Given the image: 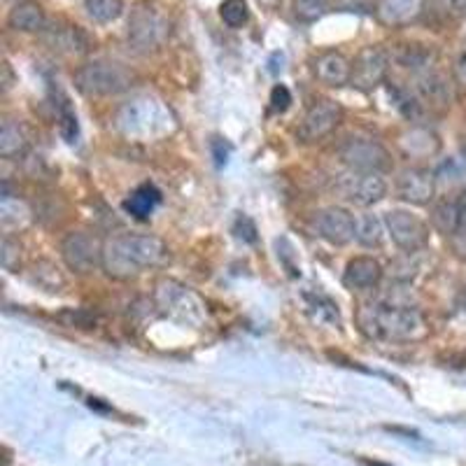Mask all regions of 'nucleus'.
Masks as SVG:
<instances>
[{
    "mask_svg": "<svg viewBox=\"0 0 466 466\" xmlns=\"http://www.w3.org/2000/svg\"><path fill=\"white\" fill-rule=\"evenodd\" d=\"M168 257V248L154 233H122L103 245V270L115 280H131L145 268L159 266Z\"/></svg>",
    "mask_w": 466,
    "mask_h": 466,
    "instance_id": "1",
    "label": "nucleus"
},
{
    "mask_svg": "<svg viewBox=\"0 0 466 466\" xmlns=\"http://www.w3.org/2000/svg\"><path fill=\"white\" fill-rule=\"evenodd\" d=\"M173 127L170 110L154 96H136L116 112V128L128 140H159L168 136Z\"/></svg>",
    "mask_w": 466,
    "mask_h": 466,
    "instance_id": "2",
    "label": "nucleus"
},
{
    "mask_svg": "<svg viewBox=\"0 0 466 466\" xmlns=\"http://www.w3.org/2000/svg\"><path fill=\"white\" fill-rule=\"evenodd\" d=\"M366 315L369 319L361 318V322L371 327L373 336L413 343L430 334L424 315L408 303H378V306L369 308Z\"/></svg>",
    "mask_w": 466,
    "mask_h": 466,
    "instance_id": "3",
    "label": "nucleus"
},
{
    "mask_svg": "<svg viewBox=\"0 0 466 466\" xmlns=\"http://www.w3.org/2000/svg\"><path fill=\"white\" fill-rule=\"evenodd\" d=\"M154 303L166 318L185 324V327L201 329L208 322V308L203 299L198 297L197 291H191L189 287L177 280L164 278V280L157 282Z\"/></svg>",
    "mask_w": 466,
    "mask_h": 466,
    "instance_id": "4",
    "label": "nucleus"
},
{
    "mask_svg": "<svg viewBox=\"0 0 466 466\" xmlns=\"http://www.w3.org/2000/svg\"><path fill=\"white\" fill-rule=\"evenodd\" d=\"M133 73L127 66L107 61V58H96L89 64L80 66L75 73V86L77 91L89 98H106V96L124 94L131 89Z\"/></svg>",
    "mask_w": 466,
    "mask_h": 466,
    "instance_id": "5",
    "label": "nucleus"
},
{
    "mask_svg": "<svg viewBox=\"0 0 466 466\" xmlns=\"http://www.w3.org/2000/svg\"><path fill=\"white\" fill-rule=\"evenodd\" d=\"M103 245L91 231H70L61 240V257L73 273L89 276L96 268H103Z\"/></svg>",
    "mask_w": 466,
    "mask_h": 466,
    "instance_id": "6",
    "label": "nucleus"
},
{
    "mask_svg": "<svg viewBox=\"0 0 466 466\" xmlns=\"http://www.w3.org/2000/svg\"><path fill=\"white\" fill-rule=\"evenodd\" d=\"M340 161L355 173H385L392 168V157L382 143L373 138H348L339 149Z\"/></svg>",
    "mask_w": 466,
    "mask_h": 466,
    "instance_id": "7",
    "label": "nucleus"
},
{
    "mask_svg": "<svg viewBox=\"0 0 466 466\" xmlns=\"http://www.w3.org/2000/svg\"><path fill=\"white\" fill-rule=\"evenodd\" d=\"M168 37V22L154 7H138L128 19V43L136 52H157Z\"/></svg>",
    "mask_w": 466,
    "mask_h": 466,
    "instance_id": "8",
    "label": "nucleus"
},
{
    "mask_svg": "<svg viewBox=\"0 0 466 466\" xmlns=\"http://www.w3.org/2000/svg\"><path fill=\"white\" fill-rule=\"evenodd\" d=\"M343 122V107L331 98H319L308 107L299 124V140L303 143H319L336 131Z\"/></svg>",
    "mask_w": 466,
    "mask_h": 466,
    "instance_id": "9",
    "label": "nucleus"
},
{
    "mask_svg": "<svg viewBox=\"0 0 466 466\" xmlns=\"http://www.w3.org/2000/svg\"><path fill=\"white\" fill-rule=\"evenodd\" d=\"M390 52L380 45H369L357 54L355 64H352V75H350V85L360 91H373L380 86L390 70Z\"/></svg>",
    "mask_w": 466,
    "mask_h": 466,
    "instance_id": "10",
    "label": "nucleus"
},
{
    "mask_svg": "<svg viewBox=\"0 0 466 466\" xmlns=\"http://www.w3.org/2000/svg\"><path fill=\"white\" fill-rule=\"evenodd\" d=\"M385 227L394 245L403 252H420L430 243V227L413 212L390 210L385 215Z\"/></svg>",
    "mask_w": 466,
    "mask_h": 466,
    "instance_id": "11",
    "label": "nucleus"
},
{
    "mask_svg": "<svg viewBox=\"0 0 466 466\" xmlns=\"http://www.w3.org/2000/svg\"><path fill=\"white\" fill-rule=\"evenodd\" d=\"M334 189L345 201L361 208H369L373 203L382 201L387 194V185L380 177V173H355V170L348 175H340Z\"/></svg>",
    "mask_w": 466,
    "mask_h": 466,
    "instance_id": "12",
    "label": "nucleus"
},
{
    "mask_svg": "<svg viewBox=\"0 0 466 466\" xmlns=\"http://www.w3.org/2000/svg\"><path fill=\"white\" fill-rule=\"evenodd\" d=\"M315 228L327 243L348 245L355 238V218L345 208H324L315 215Z\"/></svg>",
    "mask_w": 466,
    "mask_h": 466,
    "instance_id": "13",
    "label": "nucleus"
},
{
    "mask_svg": "<svg viewBox=\"0 0 466 466\" xmlns=\"http://www.w3.org/2000/svg\"><path fill=\"white\" fill-rule=\"evenodd\" d=\"M436 191L434 173L427 168H406L397 177V197L410 206H427Z\"/></svg>",
    "mask_w": 466,
    "mask_h": 466,
    "instance_id": "14",
    "label": "nucleus"
},
{
    "mask_svg": "<svg viewBox=\"0 0 466 466\" xmlns=\"http://www.w3.org/2000/svg\"><path fill=\"white\" fill-rule=\"evenodd\" d=\"M399 149L408 159H431L441 152V138L427 127H410L399 136Z\"/></svg>",
    "mask_w": 466,
    "mask_h": 466,
    "instance_id": "15",
    "label": "nucleus"
},
{
    "mask_svg": "<svg viewBox=\"0 0 466 466\" xmlns=\"http://www.w3.org/2000/svg\"><path fill=\"white\" fill-rule=\"evenodd\" d=\"M45 43L61 54H73L80 56L89 49V37L85 35L80 26H70V24H54V26H45L43 31Z\"/></svg>",
    "mask_w": 466,
    "mask_h": 466,
    "instance_id": "16",
    "label": "nucleus"
},
{
    "mask_svg": "<svg viewBox=\"0 0 466 466\" xmlns=\"http://www.w3.org/2000/svg\"><path fill=\"white\" fill-rule=\"evenodd\" d=\"M415 94L422 106H430L434 110H445L452 103V85L441 73H424L418 80Z\"/></svg>",
    "mask_w": 466,
    "mask_h": 466,
    "instance_id": "17",
    "label": "nucleus"
},
{
    "mask_svg": "<svg viewBox=\"0 0 466 466\" xmlns=\"http://www.w3.org/2000/svg\"><path fill=\"white\" fill-rule=\"evenodd\" d=\"M382 266L373 257H355L345 266V285L350 289H376L382 280Z\"/></svg>",
    "mask_w": 466,
    "mask_h": 466,
    "instance_id": "18",
    "label": "nucleus"
},
{
    "mask_svg": "<svg viewBox=\"0 0 466 466\" xmlns=\"http://www.w3.org/2000/svg\"><path fill=\"white\" fill-rule=\"evenodd\" d=\"M315 75L327 86H343L350 82L352 64L340 52H324L315 58Z\"/></svg>",
    "mask_w": 466,
    "mask_h": 466,
    "instance_id": "19",
    "label": "nucleus"
},
{
    "mask_svg": "<svg viewBox=\"0 0 466 466\" xmlns=\"http://www.w3.org/2000/svg\"><path fill=\"white\" fill-rule=\"evenodd\" d=\"M47 26V19H45L43 7L31 0H22L16 3L15 7L7 15V28L19 33H43Z\"/></svg>",
    "mask_w": 466,
    "mask_h": 466,
    "instance_id": "20",
    "label": "nucleus"
},
{
    "mask_svg": "<svg viewBox=\"0 0 466 466\" xmlns=\"http://www.w3.org/2000/svg\"><path fill=\"white\" fill-rule=\"evenodd\" d=\"M424 0H380L378 19L385 26H406L422 12Z\"/></svg>",
    "mask_w": 466,
    "mask_h": 466,
    "instance_id": "21",
    "label": "nucleus"
},
{
    "mask_svg": "<svg viewBox=\"0 0 466 466\" xmlns=\"http://www.w3.org/2000/svg\"><path fill=\"white\" fill-rule=\"evenodd\" d=\"M28 149V136L24 127L15 119H3L0 124V157L16 159Z\"/></svg>",
    "mask_w": 466,
    "mask_h": 466,
    "instance_id": "22",
    "label": "nucleus"
},
{
    "mask_svg": "<svg viewBox=\"0 0 466 466\" xmlns=\"http://www.w3.org/2000/svg\"><path fill=\"white\" fill-rule=\"evenodd\" d=\"M394 61L401 68L420 73V70H430L431 61H434V54H431V49L424 47V45L403 43L397 45V49H394Z\"/></svg>",
    "mask_w": 466,
    "mask_h": 466,
    "instance_id": "23",
    "label": "nucleus"
},
{
    "mask_svg": "<svg viewBox=\"0 0 466 466\" xmlns=\"http://www.w3.org/2000/svg\"><path fill=\"white\" fill-rule=\"evenodd\" d=\"M355 238L364 248H380L385 238V222L373 212H364L355 218Z\"/></svg>",
    "mask_w": 466,
    "mask_h": 466,
    "instance_id": "24",
    "label": "nucleus"
},
{
    "mask_svg": "<svg viewBox=\"0 0 466 466\" xmlns=\"http://www.w3.org/2000/svg\"><path fill=\"white\" fill-rule=\"evenodd\" d=\"M159 201H161V194H159V189H157V187H154V185H140L138 189L133 191L131 197L124 201V208L131 212L133 218L147 219L149 215L154 212V208L159 206Z\"/></svg>",
    "mask_w": 466,
    "mask_h": 466,
    "instance_id": "25",
    "label": "nucleus"
},
{
    "mask_svg": "<svg viewBox=\"0 0 466 466\" xmlns=\"http://www.w3.org/2000/svg\"><path fill=\"white\" fill-rule=\"evenodd\" d=\"M0 219H3V227L10 228H22L26 227V222L31 219V210L24 201L19 198H12L10 191H3V201H0Z\"/></svg>",
    "mask_w": 466,
    "mask_h": 466,
    "instance_id": "26",
    "label": "nucleus"
},
{
    "mask_svg": "<svg viewBox=\"0 0 466 466\" xmlns=\"http://www.w3.org/2000/svg\"><path fill=\"white\" fill-rule=\"evenodd\" d=\"M431 222L445 236H455L460 231V206L457 201H441L431 210Z\"/></svg>",
    "mask_w": 466,
    "mask_h": 466,
    "instance_id": "27",
    "label": "nucleus"
},
{
    "mask_svg": "<svg viewBox=\"0 0 466 466\" xmlns=\"http://www.w3.org/2000/svg\"><path fill=\"white\" fill-rule=\"evenodd\" d=\"M82 5H85L89 19H94L96 24L116 22L124 12L122 0H82Z\"/></svg>",
    "mask_w": 466,
    "mask_h": 466,
    "instance_id": "28",
    "label": "nucleus"
},
{
    "mask_svg": "<svg viewBox=\"0 0 466 466\" xmlns=\"http://www.w3.org/2000/svg\"><path fill=\"white\" fill-rule=\"evenodd\" d=\"M33 280L47 291H61V287L66 285L61 270L52 264V261H37L33 266Z\"/></svg>",
    "mask_w": 466,
    "mask_h": 466,
    "instance_id": "29",
    "label": "nucleus"
},
{
    "mask_svg": "<svg viewBox=\"0 0 466 466\" xmlns=\"http://www.w3.org/2000/svg\"><path fill=\"white\" fill-rule=\"evenodd\" d=\"M219 16L228 28H240L249 22V7L245 0H224L219 5Z\"/></svg>",
    "mask_w": 466,
    "mask_h": 466,
    "instance_id": "30",
    "label": "nucleus"
},
{
    "mask_svg": "<svg viewBox=\"0 0 466 466\" xmlns=\"http://www.w3.org/2000/svg\"><path fill=\"white\" fill-rule=\"evenodd\" d=\"M422 252V249H420ZM420 270V261H418V252H406L401 259H397L390 268L392 278L397 282H410L415 276H418Z\"/></svg>",
    "mask_w": 466,
    "mask_h": 466,
    "instance_id": "31",
    "label": "nucleus"
},
{
    "mask_svg": "<svg viewBox=\"0 0 466 466\" xmlns=\"http://www.w3.org/2000/svg\"><path fill=\"white\" fill-rule=\"evenodd\" d=\"M327 3L329 0H294V16L303 24L318 22L327 12Z\"/></svg>",
    "mask_w": 466,
    "mask_h": 466,
    "instance_id": "32",
    "label": "nucleus"
},
{
    "mask_svg": "<svg viewBox=\"0 0 466 466\" xmlns=\"http://www.w3.org/2000/svg\"><path fill=\"white\" fill-rule=\"evenodd\" d=\"M56 107H58V122H61V133H64L66 140H70V143H73L75 136H77V116H75L68 98H64L61 103H56Z\"/></svg>",
    "mask_w": 466,
    "mask_h": 466,
    "instance_id": "33",
    "label": "nucleus"
},
{
    "mask_svg": "<svg viewBox=\"0 0 466 466\" xmlns=\"http://www.w3.org/2000/svg\"><path fill=\"white\" fill-rule=\"evenodd\" d=\"M0 264H3L5 270H16L19 264H22V248L10 236H5L3 243H0Z\"/></svg>",
    "mask_w": 466,
    "mask_h": 466,
    "instance_id": "34",
    "label": "nucleus"
},
{
    "mask_svg": "<svg viewBox=\"0 0 466 466\" xmlns=\"http://www.w3.org/2000/svg\"><path fill=\"white\" fill-rule=\"evenodd\" d=\"M291 103V94L285 85H276L270 89V107L273 112H285Z\"/></svg>",
    "mask_w": 466,
    "mask_h": 466,
    "instance_id": "35",
    "label": "nucleus"
},
{
    "mask_svg": "<svg viewBox=\"0 0 466 466\" xmlns=\"http://www.w3.org/2000/svg\"><path fill=\"white\" fill-rule=\"evenodd\" d=\"M457 206H460V236H466V189L461 191L460 198H457Z\"/></svg>",
    "mask_w": 466,
    "mask_h": 466,
    "instance_id": "36",
    "label": "nucleus"
},
{
    "mask_svg": "<svg viewBox=\"0 0 466 466\" xmlns=\"http://www.w3.org/2000/svg\"><path fill=\"white\" fill-rule=\"evenodd\" d=\"M212 149H215V159H218V164H227V157H228V145L224 143V140H215L212 143Z\"/></svg>",
    "mask_w": 466,
    "mask_h": 466,
    "instance_id": "37",
    "label": "nucleus"
},
{
    "mask_svg": "<svg viewBox=\"0 0 466 466\" xmlns=\"http://www.w3.org/2000/svg\"><path fill=\"white\" fill-rule=\"evenodd\" d=\"M455 77L461 86H466V54H461L455 64Z\"/></svg>",
    "mask_w": 466,
    "mask_h": 466,
    "instance_id": "38",
    "label": "nucleus"
},
{
    "mask_svg": "<svg viewBox=\"0 0 466 466\" xmlns=\"http://www.w3.org/2000/svg\"><path fill=\"white\" fill-rule=\"evenodd\" d=\"M452 7H455L457 12H461V15H466V0H451Z\"/></svg>",
    "mask_w": 466,
    "mask_h": 466,
    "instance_id": "39",
    "label": "nucleus"
},
{
    "mask_svg": "<svg viewBox=\"0 0 466 466\" xmlns=\"http://www.w3.org/2000/svg\"><path fill=\"white\" fill-rule=\"evenodd\" d=\"M264 3H266V5H276L278 0H264Z\"/></svg>",
    "mask_w": 466,
    "mask_h": 466,
    "instance_id": "40",
    "label": "nucleus"
},
{
    "mask_svg": "<svg viewBox=\"0 0 466 466\" xmlns=\"http://www.w3.org/2000/svg\"><path fill=\"white\" fill-rule=\"evenodd\" d=\"M16 3H22V0H16Z\"/></svg>",
    "mask_w": 466,
    "mask_h": 466,
    "instance_id": "41",
    "label": "nucleus"
}]
</instances>
